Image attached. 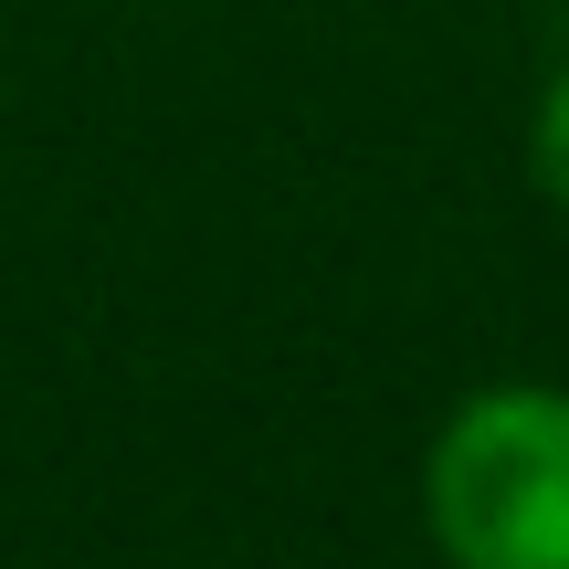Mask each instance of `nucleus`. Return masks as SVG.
Returning <instances> with one entry per match:
<instances>
[{"instance_id":"obj_2","label":"nucleus","mask_w":569,"mask_h":569,"mask_svg":"<svg viewBox=\"0 0 569 569\" xmlns=\"http://www.w3.org/2000/svg\"><path fill=\"white\" fill-rule=\"evenodd\" d=\"M528 180H538L549 211H569V53H559V74L538 84V106H528Z\"/></svg>"},{"instance_id":"obj_1","label":"nucleus","mask_w":569,"mask_h":569,"mask_svg":"<svg viewBox=\"0 0 569 569\" xmlns=\"http://www.w3.org/2000/svg\"><path fill=\"white\" fill-rule=\"evenodd\" d=\"M432 569H569V390L486 380L422 443Z\"/></svg>"}]
</instances>
